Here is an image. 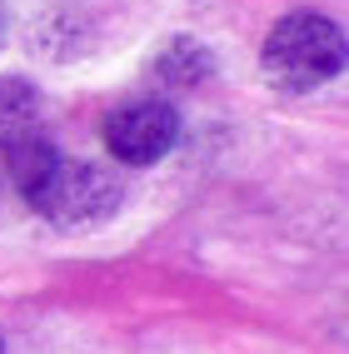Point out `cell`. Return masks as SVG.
Here are the masks:
<instances>
[{
    "mask_svg": "<svg viewBox=\"0 0 349 354\" xmlns=\"http://www.w3.org/2000/svg\"><path fill=\"white\" fill-rule=\"evenodd\" d=\"M175 140H180V115L170 100H130L110 110L105 120V145L120 165H155L160 155H170Z\"/></svg>",
    "mask_w": 349,
    "mask_h": 354,
    "instance_id": "obj_3",
    "label": "cell"
},
{
    "mask_svg": "<svg viewBox=\"0 0 349 354\" xmlns=\"http://www.w3.org/2000/svg\"><path fill=\"white\" fill-rule=\"evenodd\" d=\"M0 160H6V170H10V180L20 185V195L30 190V185L50 170V165L60 160V150H55V140L50 135H40V130H26V125H15L6 140H0Z\"/></svg>",
    "mask_w": 349,
    "mask_h": 354,
    "instance_id": "obj_4",
    "label": "cell"
},
{
    "mask_svg": "<svg viewBox=\"0 0 349 354\" xmlns=\"http://www.w3.org/2000/svg\"><path fill=\"white\" fill-rule=\"evenodd\" d=\"M344 70V30L330 15H285L265 40V75L279 90H314Z\"/></svg>",
    "mask_w": 349,
    "mask_h": 354,
    "instance_id": "obj_1",
    "label": "cell"
},
{
    "mask_svg": "<svg viewBox=\"0 0 349 354\" xmlns=\"http://www.w3.org/2000/svg\"><path fill=\"white\" fill-rule=\"evenodd\" d=\"M26 200L50 225H95V220H110L115 209H120V180L110 170H100V165L60 155L26 190Z\"/></svg>",
    "mask_w": 349,
    "mask_h": 354,
    "instance_id": "obj_2",
    "label": "cell"
},
{
    "mask_svg": "<svg viewBox=\"0 0 349 354\" xmlns=\"http://www.w3.org/2000/svg\"><path fill=\"white\" fill-rule=\"evenodd\" d=\"M155 75L165 80V85H200L205 75H209V50L200 40H190V35H180V40H170L165 50L155 55Z\"/></svg>",
    "mask_w": 349,
    "mask_h": 354,
    "instance_id": "obj_5",
    "label": "cell"
},
{
    "mask_svg": "<svg viewBox=\"0 0 349 354\" xmlns=\"http://www.w3.org/2000/svg\"><path fill=\"white\" fill-rule=\"evenodd\" d=\"M35 110H40V90L30 80L0 75V130H15V125L35 120Z\"/></svg>",
    "mask_w": 349,
    "mask_h": 354,
    "instance_id": "obj_6",
    "label": "cell"
},
{
    "mask_svg": "<svg viewBox=\"0 0 349 354\" xmlns=\"http://www.w3.org/2000/svg\"><path fill=\"white\" fill-rule=\"evenodd\" d=\"M0 354H6V344H0Z\"/></svg>",
    "mask_w": 349,
    "mask_h": 354,
    "instance_id": "obj_7",
    "label": "cell"
}]
</instances>
